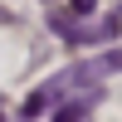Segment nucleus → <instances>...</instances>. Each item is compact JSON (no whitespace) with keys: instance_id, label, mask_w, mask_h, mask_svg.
Segmentation results:
<instances>
[{"instance_id":"obj_1","label":"nucleus","mask_w":122,"mask_h":122,"mask_svg":"<svg viewBox=\"0 0 122 122\" xmlns=\"http://www.w3.org/2000/svg\"><path fill=\"white\" fill-rule=\"evenodd\" d=\"M103 73H107V68H103V59H93V64H73V68H64V73H54L49 83H39L34 93L25 98V107H20V117H25V122H34L39 112H44V107H54L59 98H68L73 88H88V83H98Z\"/></svg>"},{"instance_id":"obj_2","label":"nucleus","mask_w":122,"mask_h":122,"mask_svg":"<svg viewBox=\"0 0 122 122\" xmlns=\"http://www.w3.org/2000/svg\"><path fill=\"white\" fill-rule=\"evenodd\" d=\"M93 103H98V88H88V93H78V98H68V103L59 107V117H54V122H83V117H88V107H93Z\"/></svg>"},{"instance_id":"obj_3","label":"nucleus","mask_w":122,"mask_h":122,"mask_svg":"<svg viewBox=\"0 0 122 122\" xmlns=\"http://www.w3.org/2000/svg\"><path fill=\"white\" fill-rule=\"evenodd\" d=\"M117 34H122V5L107 20H98V25H83V44H93V39H117Z\"/></svg>"},{"instance_id":"obj_4","label":"nucleus","mask_w":122,"mask_h":122,"mask_svg":"<svg viewBox=\"0 0 122 122\" xmlns=\"http://www.w3.org/2000/svg\"><path fill=\"white\" fill-rule=\"evenodd\" d=\"M103 68H107V73H112V68H122V49H117V54H103Z\"/></svg>"}]
</instances>
